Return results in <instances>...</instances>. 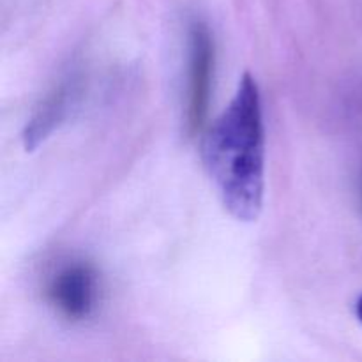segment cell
I'll list each match as a JSON object with an SVG mask.
<instances>
[{"instance_id":"6da1fadb","label":"cell","mask_w":362,"mask_h":362,"mask_svg":"<svg viewBox=\"0 0 362 362\" xmlns=\"http://www.w3.org/2000/svg\"><path fill=\"white\" fill-rule=\"evenodd\" d=\"M202 161L226 211L237 221H257L265 193V126L253 74H243L230 105L205 131Z\"/></svg>"},{"instance_id":"7a4b0ae2","label":"cell","mask_w":362,"mask_h":362,"mask_svg":"<svg viewBox=\"0 0 362 362\" xmlns=\"http://www.w3.org/2000/svg\"><path fill=\"white\" fill-rule=\"evenodd\" d=\"M216 45L211 28L202 20H191L187 28L186 133L191 138L205 129L214 90Z\"/></svg>"},{"instance_id":"277c9868","label":"cell","mask_w":362,"mask_h":362,"mask_svg":"<svg viewBox=\"0 0 362 362\" xmlns=\"http://www.w3.org/2000/svg\"><path fill=\"white\" fill-rule=\"evenodd\" d=\"M81 92H83L81 76L76 73L64 76L59 83L46 92L23 129V147L27 148V152L35 151L39 145L45 144L69 119L71 112L80 101Z\"/></svg>"},{"instance_id":"5b68a950","label":"cell","mask_w":362,"mask_h":362,"mask_svg":"<svg viewBox=\"0 0 362 362\" xmlns=\"http://www.w3.org/2000/svg\"><path fill=\"white\" fill-rule=\"evenodd\" d=\"M356 315H357V318H359V322L362 324V293H361V297L357 299V303H356Z\"/></svg>"},{"instance_id":"3957f363","label":"cell","mask_w":362,"mask_h":362,"mask_svg":"<svg viewBox=\"0 0 362 362\" xmlns=\"http://www.w3.org/2000/svg\"><path fill=\"white\" fill-rule=\"evenodd\" d=\"M49 306L71 324L94 317L101 299V279L98 269L83 260L60 265L46 283Z\"/></svg>"}]
</instances>
